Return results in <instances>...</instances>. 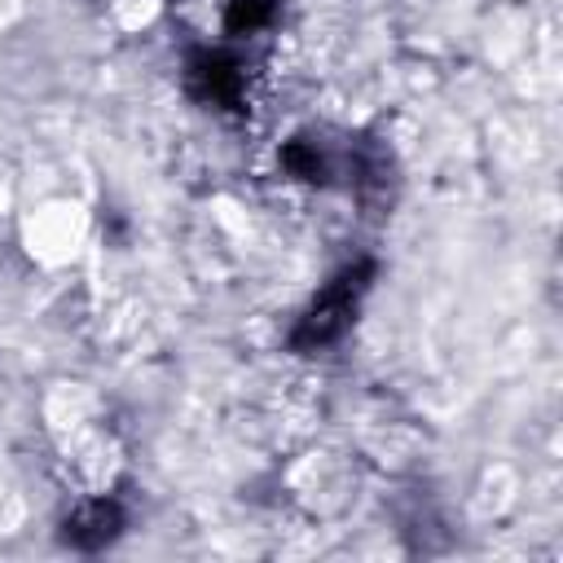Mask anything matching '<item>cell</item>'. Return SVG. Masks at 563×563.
Here are the masks:
<instances>
[{"label": "cell", "mask_w": 563, "mask_h": 563, "mask_svg": "<svg viewBox=\"0 0 563 563\" xmlns=\"http://www.w3.org/2000/svg\"><path fill=\"white\" fill-rule=\"evenodd\" d=\"M185 88L194 101L216 106V110H238L246 97V70L233 53L224 48H198L185 62Z\"/></svg>", "instance_id": "cell-2"}, {"label": "cell", "mask_w": 563, "mask_h": 563, "mask_svg": "<svg viewBox=\"0 0 563 563\" xmlns=\"http://www.w3.org/2000/svg\"><path fill=\"white\" fill-rule=\"evenodd\" d=\"M123 506L114 501V497H97V501H88V506H79L66 523H62V541L70 545V550H84V554H92V550H106L119 532H123Z\"/></svg>", "instance_id": "cell-3"}, {"label": "cell", "mask_w": 563, "mask_h": 563, "mask_svg": "<svg viewBox=\"0 0 563 563\" xmlns=\"http://www.w3.org/2000/svg\"><path fill=\"white\" fill-rule=\"evenodd\" d=\"M369 282H374V260H356V264L339 268L325 282V290L308 303V312L299 317V325L290 330V347L295 352H321V347L339 343L343 330L356 321V308H361Z\"/></svg>", "instance_id": "cell-1"}, {"label": "cell", "mask_w": 563, "mask_h": 563, "mask_svg": "<svg viewBox=\"0 0 563 563\" xmlns=\"http://www.w3.org/2000/svg\"><path fill=\"white\" fill-rule=\"evenodd\" d=\"M277 13H282V0H229L224 31L229 35H255V31L273 26Z\"/></svg>", "instance_id": "cell-5"}, {"label": "cell", "mask_w": 563, "mask_h": 563, "mask_svg": "<svg viewBox=\"0 0 563 563\" xmlns=\"http://www.w3.org/2000/svg\"><path fill=\"white\" fill-rule=\"evenodd\" d=\"M282 167H286V176H295L303 185H330L339 163H334V154L317 136H290L282 145Z\"/></svg>", "instance_id": "cell-4"}]
</instances>
